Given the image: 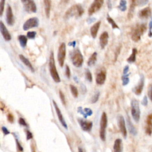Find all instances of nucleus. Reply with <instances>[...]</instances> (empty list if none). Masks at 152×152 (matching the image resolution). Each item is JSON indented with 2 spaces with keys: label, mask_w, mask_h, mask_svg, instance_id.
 Here are the masks:
<instances>
[{
  "label": "nucleus",
  "mask_w": 152,
  "mask_h": 152,
  "mask_svg": "<svg viewBox=\"0 0 152 152\" xmlns=\"http://www.w3.org/2000/svg\"><path fill=\"white\" fill-rule=\"evenodd\" d=\"M137 6L136 4V2L134 0H132L131 2V4L130 6V8L128 10V18L129 19H131L133 17L134 15V9L136 8V7Z\"/></svg>",
  "instance_id": "nucleus-26"
},
{
  "label": "nucleus",
  "mask_w": 152,
  "mask_h": 152,
  "mask_svg": "<svg viewBox=\"0 0 152 152\" xmlns=\"http://www.w3.org/2000/svg\"><path fill=\"white\" fill-rule=\"evenodd\" d=\"M104 3V1L103 0H95L88 9L89 15H92L93 14L99 11L101 8V7H102Z\"/></svg>",
  "instance_id": "nucleus-8"
},
{
  "label": "nucleus",
  "mask_w": 152,
  "mask_h": 152,
  "mask_svg": "<svg viewBox=\"0 0 152 152\" xmlns=\"http://www.w3.org/2000/svg\"><path fill=\"white\" fill-rule=\"evenodd\" d=\"M136 2L137 6H142L146 5L147 3H148V1H147V0H146V1H136Z\"/></svg>",
  "instance_id": "nucleus-47"
},
{
  "label": "nucleus",
  "mask_w": 152,
  "mask_h": 152,
  "mask_svg": "<svg viewBox=\"0 0 152 152\" xmlns=\"http://www.w3.org/2000/svg\"><path fill=\"white\" fill-rule=\"evenodd\" d=\"M99 96H100V93L99 92H97L95 95H94V96L92 98V100H91L92 104H95L96 102H97V100H99Z\"/></svg>",
  "instance_id": "nucleus-36"
},
{
  "label": "nucleus",
  "mask_w": 152,
  "mask_h": 152,
  "mask_svg": "<svg viewBox=\"0 0 152 152\" xmlns=\"http://www.w3.org/2000/svg\"><path fill=\"white\" fill-rule=\"evenodd\" d=\"M4 109H5V105L1 102V111H4Z\"/></svg>",
  "instance_id": "nucleus-54"
},
{
  "label": "nucleus",
  "mask_w": 152,
  "mask_h": 152,
  "mask_svg": "<svg viewBox=\"0 0 152 152\" xmlns=\"http://www.w3.org/2000/svg\"><path fill=\"white\" fill-rule=\"evenodd\" d=\"M43 3H44V6H45V11L46 16L47 18H49L52 1H50V0H45V1H43Z\"/></svg>",
  "instance_id": "nucleus-25"
},
{
  "label": "nucleus",
  "mask_w": 152,
  "mask_h": 152,
  "mask_svg": "<svg viewBox=\"0 0 152 152\" xmlns=\"http://www.w3.org/2000/svg\"><path fill=\"white\" fill-rule=\"evenodd\" d=\"M33 144H32V146H31L32 151V152H36V151H35V148L34 146H33Z\"/></svg>",
  "instance_id": "nucleus-55"
},
{
  "label": "nucleus",
  "mask_w": 152,
  "mask_h": 152,
  "mask_svg": "<svg viewBox=\"0 0 152 152\" xmlns=\"http://www.w3.org/2000/svg\"><path fill=\"white\" fill-rule=\"evenodd\" d=\"M141 104H142V105H143V106H147V104H148V99H147V97L146 96H144L143 99V100H142Z\"/></svg>",
  "instance_id": "nucleus-49"
},
{
  "label": "nucleus",
  "mask_w": 152,
  "mask_h": 152,
  "mask_svg": "<svg viewBox=\"0 0 152 152\" xmlns=\"http://www.w3.org/2000/svg\"><path fill=\"white\" fill-rule=\"evenodd\" d=\"M106 78V73L105 70H101L97 74L96 78V82L99 85H102L105 82Z\"/></svg>",
  "instance_id": "nucleus-19"
},
{
  "label": "nucleus",
  "mask_w": 152,
  "mask_h": 152,
  "mask_svg": "<svg viewBox=\"0 0 152 152\" xmlns=\"http://www.w3.org/2000/svg\"><path fill=\"white\" fill-rule=\"evenodd\" d=\"M65 75H66V77L68 78H70L71 77V71H70V67H69V65H66Z\"/></svg>",
  "instance_id": "nucleus-40"
},
{
  "label": "nucleus",
  "mask_w": 152,
  "mask_h": 152,
  "mask_svg": "<svg viewBox=\"0 0 152 152\" xmlns=\"http://www.w3.org/2000/svg\"><path fill=\"white\" fill-rule=\"evenodd\" d=\"M6 22L8 26H13L14 23V18L12 8L9 4L7 5L6 10Z\"/></svg>",
  "instance_id": "nucleus-14"
},
{
  "label": "nucleus",
  "mask_w": 152,
  "mask_h": 152,
  "mask_svg": "<svg viewBox=\"0 0 152 152\" xmlns=\"http://www.w3.org/2000/svg\"><path fill=\"white\" fill-rule=\"evenodd\" d=\"M1 130H2V131H3V132L4 133L5 136H7V135H8L10 133V132L8 131V130L6 127H2Z\"/></svg>",
  "instance_id": "nucleus-50"
},
{
  "label": "nucleus",
  "mask_w": 152,
  "mask_h": 152,
  "mask_svg": "<svg viewBox=\"0 0 152 152\" xmlns=\"http://www.w3.org/2000/svg\"><path fill=\"white\" fill-rule=\"evenodd\" d=\"M118 126H119V128L124 138L126 139L127 136V131L124 118L122 115H120L118 116Z\"/></svg>",
  "instance_id": "nucleus-11"
},
{
  "label": "nucleus",
  "mask_w": 152,
  "mask_h": 152,
  "mask_svg": "<svg viewBox=\"0 0 152 152\" xmlns=\"http://www.w3.org/2000/svg\"><path fill=\"white\" fill-rule=\"evenodd\" d=\"M146 30L147 26L145 23H137L132 29L131 39L135 42H139Z\"/></svg>",
  "instance_id": "nucleus-1"
},
{
  "label": "nucleus",
  "mask_w": 152,
  "mask_h": 152,
  "mask_svg": "<svg viewBox=\"0 0 152 152\" xmlns=\"http://www.w3.org/2000/svg\"><path fill=\"white\" fill-rule=\"evenodd\" d=\"M36 35V32L35 31H31V32H29L27 33V37L29 39H34L35 38Z\"/></svg>",
  "instance_id": "nucleus-35"
},
{
  "label": "nucleus",
  "mask_w": 152,
  "mask_h": 152,
  "mask_svg": "<svg viewBox=\"0 0 152 152\" xmlns=\"http://www.w3.org/2000/svg\"><path fill=\"white\" fill-rule=\"evenodd\" d=\"M84 13V8L80 4H75L68 9L64 15L65 19H69L72 17L79 18Z\"/></svg>",
  "instance_id": "nucleus-3"
},
{
  "label": "nucleus",
  "mask_w": 152,
  "mask_h": 152,
  "mask_svg": "<svg viewBox=\"0 0 152 152\" xmlns=\"http://www.w3.org/2000/svg\"><path fill=\"white\" fill-rule=\"evenodd\" d=\"M84 113H85L86 115L87 116V117L89 116H91L93 114V111L90 108H84Z\"/></svg>",
  "instance_id": "nucleus-41"
},
{
  "label": "nucleus",
  "mask_w": 152,
  "mask_h": 152,
  "mask_svg": "<svg viewBox=\"0 0 152 152\" xmlns=\"http://www.w3.org/2000/svg\"><path fill=\"white\" fill-rule=\"evenodd\" d=\"M39 19L37 18H32L27 20L23 24V29L26 31L33 27H36L39 26Z\"/></svg>",
  "instance_id": "nucleus-9"
},
{
  "label": "nucleus",
  "mask_w": 152,
  "mask_h": 152,
  "mask_svg": "<svg viewBox=\"0 0 152 152\" xmlns=\"http://www.w3.org/2000/svg\"><path fill=\"white\" fill-rule=\"evenodd\" d=\"M15 143L17 145V150H18V152H23L24 149L22 145L20 144V142L18 140V139H15Z\"/></svg>",
  "instance_id": "nucleus-37"
},
{
  "label": "nucleus",
  "mask_w": 152,
  "mask_h": 152,
  "mask_svg": "<svg viewBox=\"0 0 152 152\" xmlns=\"http://www.w3.org/2000/svg\"><path fill=\"white\" fill-rule=\"evenodd\" d=\"M108 125V117L105 112H103L101 116V119L100 122V131L99 136L100 139L103 141L106 140V130Z\"/></svg>",
  "instance_id": "nucleus-5"
},
{
  "label": "nucleus",
  "mask_w": 152,
  "mask_h": 152,
  "mask_svg": "<svg viewBox=\"0 0 152 152\" xmlns=\"http://www.w3.org/2000/svg\"><path fill=\"white\" fill-rule=\"evenodd\" d=\"M76 45V41H73L72 42H69V46H72L73 48H75Z\"/></svg>",
  "instance_id": "nucleus-53"
},
{
  "label": "nucleus",
  "mask_w": 152,
  "mask_h": 152,
  "mask_svg": "<svg viewBox=\"0 0 152 152\" xmlns=\"http://www.w3.org/2000/svg\"><path fill=\"white\" fill-rule=\"evenodd\" d=\"M148 96L152 102V84H151L148 89Z\"/></svg>",
  "instance_id": "nucleus-44"
},
{
  "label": "nucleus",
  "mask_w": 152,
  "mask_h": 152,
  "mask_svg": "<svg viewBox=\"0 0 152 152\" xmlns=\"http://www.w3.org/2000/svg\"><path fill=\"white\" fill-rule=\"evenodd\" d=\"M59 94H60V99H61V102L62 103V104L64 105H66V100H65V97L64 93L61 90H60Z\"/></svg>",
  "instance_id": "nucleus-39"
},
{
  "label": "nucleus",
  "mask_w": 152,
  "mask_h": 152,
  "mask_svg": "<svg viewBox=\"0 0 152 152\" xmlns=\"http://www.w3.org/2000/svg\"><path fill=\"white\" fill-rule=\"evenodd\" d=\"M118 8L121 11H125L127 10V1L125 0H121L120 2V5Z\"/></svg>",
  "instance_id": "nucleus-32"
},
{
  "label": "nucleus",
  "mask_w": 152,
  "mask_h": 152,
  "mask_svg": "<svg viewBox=\"0 0 152 152\" xmlns=\"http://www.w3.org/2000/svg\"><path fill=\"white\" fill-rule=\"evenodd\" d=\"M120 50H119V49L118 48V49H116V53H115V61L116 60V58H117L118 55L120 54Z\"/></svg>",
  "instance_id": "nucleus-52"
},
{
  "label": "nucleus",
  "mask_w": 152,
  "mask_h": 152,
  "mask_svg": "<svg viewBox=\"0 0 152 152\" xmlns=\"http://www.w3.org/2000/svg\"><path fill=\"white\" fill-rule=\"evenodd\" d=\"M71 59L73 64L77 68L81 67L83 63V56L78 49H75L71 53Z\"/></svg>",
  "instance_id": "nucleus-6"
},
{
  "label": "nucleus",
  "mask_w": 152,
  "mask_h": 152,
  "mask_svg": "<svg viewBox=\"0 0 152 152\" xmlns=\"http://www.w3.org/2000/svg\"><path fill=\"white\" fill-rule=\"evenodd\" d=\"M144 80H145V79H144V76L141 75L140 81H139L138 84L132 89V92L136 95L139 96L141 94L143 88H144Z\"/></svg>",
  "instance_id": "nucleus-12"
},
{
  "label": "nucleus",
  "mask_w": 152,
  "mask_h": 152,
  "mask_svg": "<svg viewBox=\"0 0 152 152\" xmlns=\"http://www.w3.org/2000/svg\"><path fill=\"white\" fill-rule=\"evenodd\" d=\"M127 125H128V130L129 132H130L131 134H132V136H136L137 134V131L136 130V128H135V127L134 126V125L132 124L130 117L128 116H127Z\"/></svg>",
  "instance_id": "nucleus-24"
},
{
  "label": "nucleus",
  "mask_w": 152,
  "mask_h": 152,
  "mask_svg": "<svg viewBox=\"0 0 152 152\" xmlns=\"http://www.w3.org/2000/svg\"><path fill=\"white\" fill-rule=\"evenodd\" d=\"M77 111H78V113H81V115H82L84 116V118H87V116L86 115L85 113H84V109H83L81 107H78V109H77Z\"/></svg>",
  "instance_id": "nucleus-48"
},
{
  "label": "nucleus",
  "mask_w": 152,
  "mask_h": 152,
  "mask_svg": "<svg viewBox=\"0 0 152 152\" xmlns=\"http://www.w3.org/2000/svg\"><path fill=\"white\" fill-rule=\"evenodd\" d=\"M106 19H107L108 22H109V23L111 25L112 29H120L119 26H118L117 25V24L115 23V22L111 18V17H110L109 15H107Z\"/></svg>",
  "instance_id": "nucleus-30"
},
{
  "label": "nucleus",
  "mask_w": 152,
  "mask_h": 152,
  "mask_svg": "<svg viewBox=\"0 0 152 152\" xmlns=\"http://www.w3.org/2000/svg\"><path fill=\"white\" fill-rule=\"evenodd\" d=\"M33 134L29 130H26V139L27 140H29L33 139Z\"/></svg>",
  "instance_id": "nucleus-46"
},
{
  "label": "nucleus",
  "mask_w": 152,
  "mask_h": 152,
  "mask_svg": "<svg viewBox=\"0 0 152 152\" xmlns=\"http://www.w3.org/2000/svg\"><path fill=\"white\" fill-rule=\"evenodd\" d=\"M70 90H71V92L73 96L75 98H77L78 95V90L76 88V87H75L74 85L71 84V85H70Z\"/></svg>",
  "instance_id": "nucleus-31"
},
{
  "label": "nucleus",
  "mask_w": 152,
  "mask_h": 152,
  "mask_svg": "<svg viewBox=\"0 0 152 152\" xmlns=\"http://www.w3.org/2000/svg\"><path fill=\"white\" fill-rule=\"evenodd\" d=\"M23 3V7L26 11L28 13H36L37 11V7L35 1L32 0L22 1Z\"/></svg>",
  "instance_id": "nucleus-10"
},
{
  "label": "nucleus",
  "mask_w": 152,
  "mask_h": 152,
  "mask_svg": "<svg viewBox=\"0 0 152 152\" xmlns=\"http://www.w3.org/2000/svg\"><path fill=\"white\" fill-rule=\"evenodd\" d=\"M7 120L8 121V122H10V123H13L14 120V116L13 115L12 113H8L7 115Z\"/></svg>",
  "instance_id": "nucleus-45"
},
{
  "label": "nucleus",
  "mask_w": 152,
  "mask_h": 152,
  "mask_svg": "<svg viewBox=\"0 0 152 152\" xmlns=\"http://www.w3.org/2000/svg\"><path fill=\"white\" fill-rule=\"evenodd\" d=\"M109 39V34L107 32H103L99 38L100 46L102 49H104L108 45Z\"/></svg>",
  "instance_id": "nucleus-18"
},
{
  "label": "nucleus",
  "mask_w": 152,
  "mask_h": 152,
  "mask_svg": "<svg viewBox=\"0 0 152 152\" xmlns=\"http://www.w3.org/2000/svg\"><path fill=\"white\" fill-rule=\"evenodd\" d=\"M49 72L52 78L54 80L55 83H60L61 81V79L58 73V71L56 68L55 65V61L54 58V54L53 51H51L49 56Z\"/></svg>",
  "instance_id": "nucleus-2"
},
{
  "label": "nucleus",
  "mask_w": 152,
  "mask_h": 152,
  "mask_svg": "<svg viewBox=\"0 0 152 152\" xmlns=\"http://www.w3.org/2000/svg\"><path fill=\"white\" fill-rule=\"evenodd\" d=\"M137 54V49L136 48H133L132 49V54L127 60V62L129 63H133L136 61Z\"/></svg>",
  "instance_id": "nucleus-27"
},
{
  "label": "nucleus",
  "mask_w": 152,
  "mask_h": 152,
  "mask_svg": "<svg viewBox=\"0 0 152 152\" xmlns=\"http://www.w3.org/2000/svg\"><path fill=\"white\" fill-rule=\"evenodd\" d=\"M128 71H129V66H128V65H126V66L124 67V70H123V74H124V75L127 74V73L128 72Z\"/></svg>",
  "instance_id": "nucleus-51"
},
{
  "label": "nucleus",
  "mask_w": 152,
  "mask_h": 152,
  "mask_svg": "<svg viewBox=\"0 0 152 152\" xmlns=\"http://www.w3.org/2000/svg\"><path fill=\"white\" fill-rule=\"evenodd\" d=\"M131 115L134 120L138 123L140 118V109L139 102L137 100L133 99L131 102Z\"/></svg>",
  "instance_id": "nucleus-4"
},
{
  "label": "nucleus",
  "mask_w": 152,
  "mask_h": 152,
  "mask_svg": "<svg viewBox=\"0 0 152 152\" xmlns=\"http://www.w3.org/2000/svg\"><path fill=\"white\" fill-rule=\"evenodd\" d=\"M19 123L21 125L24 126V127H27V126H28V125H27V124L26 123V121L25 120V119H24V118H19Z\"/></svg>",
  "instance_id": "nucleus-43"
},
{
  "label": "nucleus",
  "mask_w": 152,
  "mask_h": 152,
  "mask_svg": "<svg viewBox=\"0 0 152 152\" xmlns=\"http://www.w3.org/2000/svg\"><path fill=\"white\" fill-rule=\"evenodd\" d=\"M18 40L20 42V45L22 48H25L27 43V38L25 35H19L18 36Z\"/></svg>",
  "instance_id": "nucleus-29"
},
{
  "label": "nucleus",
  "mask_w": 152,
  "mask_h": 152,
  "mask_svg": "<svg viewBox=\"0 0 152 152\" xmlns=\"http://www.w3.org/2000/svg\"><path fill=\"white\" fill-rule=\"evenodd\" d=\"M0 31H1V35L3 36L4 40L6 41H10L11 39V36L10 32L2 21L0 22Z\"/></svg>",
  "instance_id": "nucleus-16"
},
{
  "label": "nucleus",
  "mask_w": 152,
  "mask_h": 152,
  "mask_svg": "<svg viewBox=\"0 0 152 152\" xmlns=\"http://www.w3.org/2000/svg\"><path fill=\"white\" fill-rule=\"evenodd\" d=\"M85 76H86V79L89 81V82H92L93 80V77H92V74L91 73V72L90 71V70L89 69H86L85 71Z\"/></svg>",
  "instance_id": "nucleus-34"
},
{
  "label": "nucleus",
  "mask_w": 152,
  "mask_h": 152,
  "mask_svg": "<svg viewBox=\"0 0 152 152\" xmlns=\"http://www.w3.org/2000/svg\"><path fill=\"white\" fill-rule=\"evenodd\" d=\"M100 24H101V22L98 21L97 22L95 23L90 28V34L93 39H95L97 36V32H98L100 26Z\"/></svg>",
  "instance_id": "nucleus-21"
},
{
  "label": "nucleus",
  "mask_w": 152,
  "mask_h": 152,
  "mask_svg": "<svg viewBox=\"0 0 152 152\" xmlns=\"http://www.w3.org/2000/svg\"><path fill=\"white\" fill-rule=\"evenodd\" d=\"M148 27H149V32H148V36L149 38H151L152 37V18H151V20L150 21Z\"/></svg>",
  "instance_id": "nucleus-42"
},
{
  "label": "nucleus",
  "mask_w": 152,
  "mask_h": 152,
  "mask_svg": "<svg viewBox=\"0 0 152 152\" xmlns=\"http://www.w3.org/2000/svg\"><path fill=\"white\" fill-rule=\"evenodd\" d=\"M130 74H127L126 75H124L122 76V80H123V86H126L129 83L130 81V78H129V76Z\"/></svg>",
  "instance_id": "nucleus-33"
},
{
  "label": "nucleus",
  "mask_w": 152,
  "mask_h": 152,
  "mask_svg": "<svg viewBox=\"0 0 152 152\" xmlns=\"http://www.w3.org/2000/svg\"><path fill=\"white\" fill-rule=\"evenodd\" d=\"M5 3H6V1H4V0H1V1H0V16H1V17L3 14Z\"/></svg>",
  "instance_id": "nucleus-38"
},
{
  "label": "nucleus",
  "mask_w": 152,
  "mask_h": 152,
  "mask_svg": "<svg viewBox=\"0 0 152 152\" xmlns=\"http://www.w3.org/2000/svg\"><path fill=\"white\" fill-rule=\"evenodd\" d=\"M66 56V45L65 43H62L58 48V61L60 67H62L64 65V62Z\"/></svg>",
  "instance_id": "nucleus-7"
},
{
  "label": "nucleus",
  "mask_w": 152,
  "mask_h": 152,
  "mask_svg": "<svg viewBox=\"0 0 152 152\" xmlns=\"http://www.w3.org/2000/svg\"><path fill=\"white\" fill-rule=\"evenodd\" d=\"M78 152H84V151H83V148H81V147H78Z\"/></svg>",
  "instance_id": "nucleus-57"
},
{
  "label": "nucleus",
  "mask_w": 152,
  "mask_h": 152,
  "mask_svg": "<svg viewBox=\"0 0 152 152\" xmlns=\"http://www.w3.org/2000/svg\"><path fill=\"white\" fill-rule=\"evenodd\" d=\"M145 132L148 136L152 134V113H150L146 118Z\"/></svg>",
  "instance_id": "nucleus-17"
},
{
  "label": "nucleus",
  "mask_w": 152,
  "mask_h": 152,
  "mask_svg": "<svg viewBox=\"0 0 152 152\" xmlns=\"http://www.w3.org/2000/svg\"><path fill=\"white\" fill-rule=\"evenodd\" d=\"M19 58L20 59L22 62L27 67V68H29L30 70V71L32 73L35 71V69H34V68H33L32 64H31V62L29 61V60L27 58H26L24 55L20 54V55H19Z\"/></svg>",
  "instance_id": "nucleus-23"
},
{
  "label": "nucleus",
  "mask_w": 152,
  "mask_h": 152,
  "mask_svg": "<svg viewBox=\"0 0 152 152\" xmlns=\"http://www.w3.org/2000/svg\"><path fill=\"white\" fill-rule=\"evenodd\" d=\"M97 54L96 52H95L94 53L92 54V55L89 58V60L88 61V65L89 66L92 67L95 64L96 60H97Z\"/></svg>",
  "instance_id": "nucleus-28"
},
{
  "label": "nucleus",
  "mask_w": 152,
  "mask_h": 152,
  "mask_svg": "<svg viewBox=\"0 0 152 152\" xmlns=\"http://www.w3.org/2000/svg\"><path fill=\"white\" fill-rule=\"evenodd\" d=\"M108 8L109 9H111V1H108Z\"/></svg>",
  "instance_id": "nucleus-56"
},
{
  "label": "nucleus",
  "mask_w": 152,
  "mask_h": 152,
  "mask_svg": "<svg viewBox=\"0 0 152 152\" xmlns=\"http://www.w3.org/2000/svg\"><path fill=\"white\" fill-rule=\"evenodd\" d=\"M151 15V9L149 7L142 9L139 13V17L141 19H147L148 18H150Z\"/></svg>",
  "instance_id": "nucleus-20"
},
{
  "label": "nucleus",
  "mask_w": 152,
  "mask_h": 152,
  "mask_svg": "<svg viewBox=\"0 0 152 152\" xmlns=\"http://www.w3.org/2000/svg\"><path fill=\"white\" fill-rule=\"evenodd\" d=\"M78 121L80 125V127L83 131L89 132L92 130L93 127V123L92 121H85L83 120V119H78Z\"/></svg>",
  "instance_id": "nucleus-15"
},
{
  "label": "nucleus",
  "mask_w": 152,
  "mask_h": 152,
  "mask_svg": "<svg viewBox=\"0 0 152 152\" xmlns=\"http://www.w3.org/2000/svg\"><path fill=\"white\" fill-rule=\"evenodd\" d=\"M53 105H54V106L55 108V111H56V113H57V115L58 116V120L60 122V123L61 124V125L65 128V129H67L68 128V127H67V124L64 120V118L63 117V115L62 114V112H61V110L60 109L58 105L57 104V103L55 102V100H53Z\"/></svg>",
  "instance_id": "nucleus-13"
},
{
  "label": "nucleus",
  "mask_w": 152,
  "mask_h": 152,
  "mask_svg": "<svg viewBox=\"0 0 152 152\" xmlns=\"http://www.w3.org/2000/svg\"><path fill=\"white\" fill-rule=\"evenodd\" d=\"M113 151L114 152H123V146L122 140L117 139L113 144Z\"/></svg>",
  "instance_id": "nucleus-22"
}]
</instances>
